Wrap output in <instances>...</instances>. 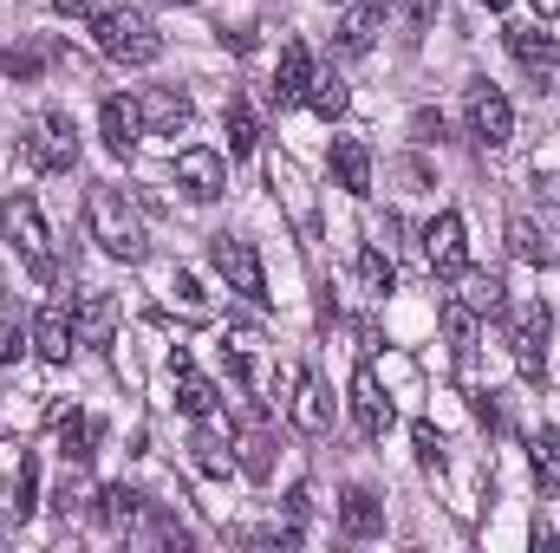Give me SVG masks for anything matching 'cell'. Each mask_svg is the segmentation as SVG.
I'll return each mask as SVG.
<instances>
[{
    "label": "cell",
    "mask_w": 560,
    "mask_h": 553,
    "mask_svg": "<svg viewBox=\"0 0 560 553\" xmlns=\"http://www.w3.org/2000/svg\"><path fill=\"white\" fill-rule=\"evenodd\" d=\"M138 118H143V138H176V131H189L196 105L176 85H150V92H138Z\"/></svg>",
    "instance_id": "obj_11"
},
{
    "label": "cell",
    "mask_w": 560,
    "mask_h": 553,
    "mask_svg": "<svg viewBox=\"0 0 560 553\" xmlns=\"http://www.w3.org/2000/svg\"><path fill=\"white\" fill-rule=\"evenodd\" d=\"M463 299L476 306V319H502V313H509V286H502V274H463Z\"/></svg>",
    "instance_id": "obj_26"
},
{
    "label": "cell",
    "mask_w": 560,
    "mask_h": 553,
    "mask_svg": "<svg viewBox=\"0 0 560 553\" xmlns=\"http://www.w3.org/2000/svg\"><path fill=\"white\" fill-rule=\"evenodd\" d=\"M332 7H346V0H332Z\"/></svg>",
    "instance_id": "obj_43"
},
{
    "label": "cell",
    "mask_w": 560,
    "mask_h": 553,
    "mask_svg": "<svg viewBox=\"0 0 560 553\" xmlns=\"http://www.w3.org/2000/svg\"><path fill=\"white\" fill-rule=\"evenodd\" d=\"M528 462H535L541 495L560 502V430H535V436H528Z\"/></svg>",
    "instance_id": "obj_25"
},
{
    "label": "cell",
    "mask_w": 560,
    "mask_h": 553,
    "mask_svg": "<svg viewBox=\"0 0 560 553\" xmlns=\"http://www.w3.org/2000/svg\"><path fill=\"white\" fill-rule=\"evenodd\" d=\"M176 189H183L189 202H215V196L229 189V156H222V150H209V143L176 150Z\"/></svg>",
    "instance_id": "obj_9"
},
{
    "label": "cell",
    "mask_w": 560,
    "mask_h": 553,
    "mask_svg": "<svg viewBox=\"0 0 560 553\" xmlns=\"http://www.w3.org/2000/svg\"><path fill=\"white\" fill-rule=\"evenodd\" d=\"M229 443H235V469H242L248 482H268V475H275V443H268V423H261L255 411L235 423Z\"/></svg>",
    "instance_id": "obj_16"
},
{
    "label": "cell",
    "mask_w": 560,
    "mask_h": 553,
    "mask_svg": "<svg viewBox=\"0 0 560 553\" xmlns=\"http://www.w3.org/2000/svg\"><path fill=\"white\" fill-rule=\"evenodd\" d=\"M52 436H59V456H66L72 469L98 456V423H92L85 411H59V423H52Z\"/></svg>",
    "instance_id": "obj_24"
},
{
    "label": "cell",
    "mask_w": 560,
    "mask_h": 553,
    "mask_svg": "<svg viewBox=\"0 0 560 553\" xmlns=\"http://www.w3.org/2000/svg\"><path fill=\"white\" fill-rule=\"evenodd\" d=\"M98 138H105V150L112 156H131L143 138V118H138V98H105L98 105Z\"/></svg>",
    "instance_id": "obj_19"
},
{
    "label": "cell",
    "mask_w": 560,
    "mask_h": 553,
    "mask_svg": "<svg viewBox=\"0 0 560 553\" xmlns=\"http://www.w3.org/2000/svg\"><path fill=\"white\" fill-rule=\"evenodd\" d=\"M72 332H79V345H112V332H118V299L112 293H79L72 299Z\"/></svg>",
    "instance_id": "obj_18"
},
{
    "label": "cell",
    "mask_w": 560,
    "mask_h": 553,
    "mask_svg": "<svg viewBox=\"0 0 560 553\" xmlns=\"http://www.w3.org/2000/svg\"><path fill=\"white\" fill-rule=\"evenodd\" d=\"M352 423H359V436H372V443L398 423L392 398H385V391H378V378H372V365H359V372H352Z\"/></svg>",
    "instance_id": "obj_13"
},
{
    "label": "cell",
    "mask_w": 560,
    "mask_h": 553,
    "mask_svg": "<svg viewBox=\"0 0 560 553\" xmlns=\"http://www.w3.org/2000/svg\"><path fill=\"white\" fill-rule=\"evenodd\" d=\"M287 416H293V430H300V436H326V430H332V398H326V385H319L313 372H300V378H293Z\"/></svg>",
    "instance_id": "obj_17"
},
{
    "label": "cell",
    "mask_w": 560,
    "mask_h": 553,
    "mask_svg": "<svg viewBox=\"0 0 560 553\" xmlns=\"http://www.w3.org/2000/svg\"><path fill=\"white\" fill-rule=\"evenodd\" d=\"M26 345H33V332H26L20 306H13V299H0V365H13V358H20Z\"/></svg>",
    "instance_id": "obj_31"
},
{
    "label": "cell",
    "mask_w": 560,
    "mask_h": 553,
    "mask_svg": "<svg viewBox=\"0 0 560 553\" xmlns=\"http://www.w3.org/2000/svg\"><path fill=\"white\" fill-rule=\"evenodd\" d=\"M482 7H515V0H482Z\"/></svg>",
    "instance_id": "obj_42"
},
{
    "label": "cell",
    "mask_w": 560,
    "mask_h": 553,
    "mask_svg": "<svg viewBox=\"0 0 560 553\" xmlns=\"http://www.w3.org/2000/svg\"><path fill=\"white\" fill-rule=\"evenodd\" d=\"M509 248H515L522 261H535V268H541V261L555 255V248H548V235H541V228H535L528 215H515V222H509Z\"/></svg>",
    "instance_id": "obj_32"
},
{
    "label": "cell",
    "mask_w": 560,
    "mask_h": 553,
    "mask_svg": "<svg viewBox=\"0 0 560 553\" xmlns=\"http://www.w3.org/2000/svg\"><path fill=\"white\" fill-rule=\"evenodd\" d=\"M306 85H313V52L300 39H287L280 46V66H275V105H300Z\"/></svg>",
    "instance_id": "obj_20"
},
{
    "label": "cell",
    "mask_w": 560,
    "mask_h": 553,
    "mask_svg": "<svg viewBox=\"0 0 560 553\" xmlns=\"http://www.w3.org/2000/svg\"><path fill=\"white\" fill-rule=\"evenodd\" d=\"M548 332H555V313L548 306H522L515 326H509V352H515V372L535 385L548 372Z\"/></svg>",
    "instance_id": "obj_10"
},
{
    "label": "cell",
    "mask_w": 560,
    "mask_h": 553,
    "mask_svg": "<svg viewBox=\"0 0 560 553\" xmlns=\"http://www.w3.org/2000/svg\"><path fill=\"white\" fill-rule=\"evenodd\" d=\"M222 131H229V156H248V150L261 143V125H255V111H248L242 98H229V111H222Z\"/></svg>",
    "instance_id": "obj_30"
},
{
    "label": "cell",
    "mask_w": 560,
    "mask_h": 553,
    "mask_svg": "<svg viewBox=\"0 0 560 553\" xmlns=\"http://www.w3.org/2000/svg\"><path fill=\"white\" fill-rule=\"evenodd\" d=\"M209 261H215V274L229 280V293H242V299H268V268H261V255H255V242H242V235H215L209 242Z\"/></svg>",
    "instance_id": "obj_6"
},
{
    "label": "cell",
    "mask_w": 560,
    "mask_h": 553,
    "mask_svg": "<svg viewBox=\"0 0 560 553\" xmlns=\"http://www.w3.org/2000/svg\"><path fill=\"white\" fill-rule=\"evenodd\" d=\"M85 222H92V242H98L112 261L138 268L143 255H150L143 215L131 209V202H125V189H112V183H92V189H85Z\"/></svg>",
    "instance_id": "obj_1"
},
{
    "label": "cell",
    "mask_w": 560,
    "mask_h": 553,
    "mask_svg": "<svg viewBox=\"0 0 560 553\" xmlns=\"http://www.w3.org/2000/svg\"><path fill=\"white\" fill-rule=\"evenodd\" d=\"M39 72V52H7V79H33Z\"/></svg>",
    "instance_id": "obj_40"
},
{
    "label": "cell",
    "mask_w": 560,
    "mask_h": 553,
    "mask_svg": "<svg viewBox=\"0 0 560 553\" xmlns=\"http://www.w3.org/2000/svg\"><path fill=\"white\" fill-rule=\"evenodd\" d=\"M0 242L26 261L33 280L59 274V261H52V228H46V215H39L33 196H0Z\"/></svg>",
    "instance_id": "obj_2"
},
{
    "label": "cell",
    "mask_w": 560,
    "mask_h": 553,
    "mask_svg": "<svg viewBox=\"0 0 560 553\" xmlns=\"http://www.w3.org/2000/svg\"><path fill=\"white\" fill-rule=\"evenodd\" d=\"M359 280H365L372 293H392V286H398V268H392L378 248H365V255H359Z\"/></svg>",
    "instance_id": "obj_34"
},
{
    "label": "cell",
    "mask_w": 560,
    "mask_h": 553,
    "mask_svg": "<svg viewBox=\"0 0 560 553\" xmlns=\"http://www.w3.org/2000/svg\"><path fill=\"white\" fill-rule=\"evenodd\" d=\"M423 261H430V274L436 280H463L469 274V235H463V215H456V209H443V215L423 228Z\"/></svg>",
    "instance_id": "obj_8"
},
{
    "label": "cell",
    "mask_w": 560,
    "mask_h": 553,
    "mask_svg": "<svg viewBox=\"0 0 560 553\" xmlns=\"http://www.w3.org/2000/svg\"><path fill=\"white\" fill-rule=\"evenodd\" d=\"M385 13H392V0H352V7H346V20H339V46H346V52H372V39H378Z\"/></svg>",
    "instance_id": "obj_21"
},
{
    "label": "cell",
    "mask_w": 560,
    "mask_h": 553,
    "mask_svg": "<svg viewBox=\"0 0 560 553\" xmlns=\"http://www.w3.org/2000/svg\"><path fill=\"white\" fill-rule=\"evenodd\" d=\"M463 125H469V138L489 143V150H502V143L515 138V105L502 98V85H489V79H476L469 92H463Z\"/></svg>",
    "instance_id": "obj_5"
},
{
    "label": "cell",
    "mask_w": 560,
    "mask_h": 553,
    "mask_svg": "<svg viewBox=\"0 0 560 553\" xmlns=\"http://www.w3.org/2000/svg\"><path fill=\"white\" fill-rule=\"evenodd\" d=\"M170 293H176V299H183L189 313H202V293H196V274H176V280H170Z\"/></svg>",
    "instance_id": "obj_39"
},
{
    "label": "cell",
    "mask_w": 560,
    "mask_h": 553,
    "mask_svg": "<svg viewBox=\"0 0 560 553\" xmlns=\"http://www.w3.org/2000/svg\"><path fill=\"white\" fill-rule=\"evenodd\" d=\"M189 449H196V469H202V475H215V482H222V475H235V443H222L215 430H196V436H189Z\"/></svg>",
    "instance_id": "obj_29"
},
{
    "label": "cell",
    "mask_w": 560,
    "mask_h": 553,
    "mask_svg": "<svg viewBox=\"0 0 560 553\" xmlns=\"http://www.w3.org/2000/svg\"><path fill=\"white\" fill-rule=\"evenodd\" d=\"M339 534H346V541H378V534H385V502H378L365 482H352V489L339 495Z\"/></svg>",
    "instance_id": "obj_15"
},
{
    "label": "cell",
    "mask_w": 560,
    "mask_h": 553,
    "mask_svg": "<svg viewBox=\"0 0 560 553\" xmlns=\"http://www.w3.org/2000/svg\"><path fill=\"white\" fill-rule=\"evenodd\" d=\"M306 105L332 125V118H346V105H352V92H346V79L339 72H313V85H306Z\"/></svg>",
    "instance_id": "obj_28"
},
{
    "label": "cell",
    "mask_w": 560,
    "mask_h": 553,
    "mask_svg": "<svg viewBox=\"0 0 560 553\" xmlns=\"http://www.w3.org/2000/svg\"><path fill=\"white\" fill-rule=\"evenodd\" d=\"M502 39H509L515 66L535 79V92H555V85H560V39H555V33H548V26H509Z\"/></svg>",
    "instance_id": "obj_7"
},
{
    "label": "cell",
    "mask_w": 560,
    "mask_h": 553,
    "mask_svg": "<svg viewBox=\"0 0 560 553\" xmlns=\"http://www.w3.org/2000/svg\"><path fill=\"white\" fill-rule=\"evenodd\" d=\"M170 385H176V411L196 416V423H202V416H215V404H222V391L189 365V352H170Z\"/></svg>",
    "instance_id": "obj_14"
},
{
    "label": "cell",
    "mask_w": 560,
    "mask_h": 553,
    "mask_svg": "<svg viewBox=\"0 0 560 553\" xmlns=\"http://www.w3.org/2000/svg\"><path fill=\"white\" fill-rule=\"evenodd\" d=\"M72 163H79V125H72V111L46 105V111L26 125V169H39V176H66Z\"/></svg>",
    "instance_id": "obj_4"
},
{
    "label": "cell",
    "mask_w": 560,
    "mask_h": 553,
    "mask_svg": "<svg viewBox=\"0 0 560 553\" xmlns=\"http://www.w3.org/2000/svg\"><path fill=\"white\" fill-rule=\"evenodd\" d=\"M332 176H339L346 196H372V150L359 138H339L332 143Z\"/></svg>",
    "instance_id": "obj_23"
},
{
    "label": "cell",
    "mask_w": 560,
    "mask_h": 553,
    "mask_svg": "<svg viewBox=\"0 0 560 553\" xmlns=\"http://www.w3.org/2000/svg\"><path fill=\"white\" fill-rule=\"evenodd\" d=\"M535 13H541V20H548V13H560V0H535Z\"/></svg>",
    "instance_id": "obj_41"
},
{
    "label": "cell",
    "mask_w": 560,
    "mask_h": 553,
    "mask_svg": "<svg viewBox=\"0 0 560 553\" xmlns=\"http://www.w3.org/2000/svg\"><path fill=\"white\" fill-rule=\"evenodd\" d=\"M98 515H105L112 528H131V521H143V515H150V502H143L131 482H112V489L98 495Z\"/></svg>",
    "instance_id": "obj_27"
},
{
    "label": "cell",
    "mask_w": 560,
    "mask_h": 553,
    "mask_svg": "<svg viewBox=\"0 0 560 553\" xmlns=\"http://www.w3.org/2000/svg\"><path fill=\"white\" fill-rule=\"evenodd\" d=\"M33 508H39V462H33V456H20V475H13V515L26 521Z\"/></svg>",
    "instance_id": "obj_33"
},
{
    "label": "cell",
    "mask_w": 560,
    "mask_h": 553,
    "mask_svg": "<svg viewBox=\"0 0 560 553\" xmlns=\"http://www.w3.org/2000/svg\"><path fill=\"white\" fill-rule=\"evenodd\" d=\"M72 345H79V332H72V299H52V306L33 319V352H39V365H72Z\"/></svg>",
    "instance_id": "obj_12"
},
{
    "label": "cell",
    "mask_w": 560,
    "mask_h": 553,
    "mask_svg": "<svg viewBox=\"0 0 560 553\" xmlns=\"http://www.w3.org/2000/svg\"><path fill=\"white\" fill-rule=\"evenodd\" d=\"M436 326H443V339H450L456 365H469V352H476V306H469L463 293H450V299L436 306Z\"/></svg>",
    "instance_id": "obj_22"
},
{
    "label": "cell",
    "mask_w": 560,
    "mask_h": 553,
    "mask_svg": "<svg viewBox=\"0 0 560 553\" xmlns=\"http://www.w3.org/2000/svg\"><path fill=\"white\" fill-rule=\"evenodd\" d=\"M443 13V0H405V20H411V33H430V20Z\"/></svg>",
    "instance_id": "obj_38"
},
{
    "label": "cell",
    "mask_w": 560,
    "mask_h": 553,
    "mask_svg": "<svg viewBox=\"0 0 560 553\" xmlns=\"http://www.w3.org/2000/svg\"><path fill=\"white\" fill-rule=\"evenodd\" d=\"M411 449H418L423 469H443V436H436V423H411Z\"/></svg>",
    "instance_id": "obj_35"
},
{
    "label": "cell",
    "mask_w": 560,
    "mask_h": 553,
    "mask_svg": "<svg viewBox=\"0 0 560 553\" xmlns=\"http://www.w3.org/2000/svg\"><path fill=\"white\" fill-rule=\"evenodd\" d=\"M112 7H118V0H52V13H59V20H85V26H98Z\"/></svg>",
    "instance_id": "obj_36"
},
{
    "label": "cell",
    "mask_w": 560,
    "mask_h": 553,
    "mask_svg": "<svg viewBox=\"0 0 560 553\" xmlns=\"http://www.w3.org/2000/svg\"><path fill=\"white\" fill-rule=\"evenodd\" d=\"M85 502H92V495H85V489H79L72 475H66V482H59V495H52V508H59L66 521H72V515H85Z\"/></svg>",
    "instance_id": "obj_37"
},
{
    "label": "cell",
    "mask_w": 560,
    "mask_h": 553,
    "mask_svg": "<svg viewBox=\"0 0 560 553\" xmlns=\"http://www.w3.org/2000/svg\"><path fill=\"white\" fill-rule=\"evenodd\" d=\"M92 39H98V52H105L112 66H150V59L163 52V33H156L143 13H131V7H112V13L92 26Z\"/></svg>",
    "instance_id": "obj_3"
}]
</instances>
